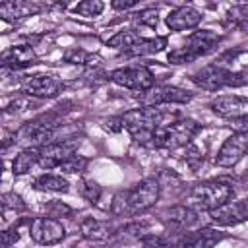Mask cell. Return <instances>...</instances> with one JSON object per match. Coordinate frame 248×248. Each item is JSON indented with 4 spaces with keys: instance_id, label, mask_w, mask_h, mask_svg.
I'll return each instance as SVG.
<instances>
[{
    "instance_id": "cell-21",
    "label": "cell",
    "mask_w": 248,
    "mask_h": 248,
    "mask_svg": "<svg viewBox=\"0 0 248 248\" xmlns=\"http://www.w3.org/2000/svg\"><path fill=\"white\" fill-rule=\"evenodd\" d=\"M169 39L167 37H151V39H141L138 45H134L132 48L124 50L126 56H149V54H157L161 50H165Z\"/></svg>"
},
{
    "instance_id": "cell-28",
    "label": "cell",
    "mask_w": 248,
    "mask_h": 248,
    "mask_svg": "<svg viewBox=\"0 0 248 248\" xmlns=\"http://www.w3.org/2000/svg\"><path fill=\"white\" fill-rule=\"evenodd\" d=\"M79 194L89 203H97L99 198H101V186L97 182H93V180H81L79 182Z\"/></svg>"
},
{
    "instance_id": "cell-25",
    "label": "cell",
    "mask_w": 248,
    "mask_h": 248,
    "mask_svg": "<svg viewBox=\"0 0 248 248\" xmlns=\"http://www.w3.org/2000/svg\"><path fill=\"white\" fill-rule=\"evenodd\" d=\"M227 21L236 27L238 31L246 33L248 35V4H238V6H232L229 12H227Z\"/></svg>"
},
{
    "instance_id": "cell-17",
    "label": "cell",
    "mask_w": 248,
    "mask_h": 248,
    "mask_svg": "<svg viewBox=\"0 0 248 248\" xmlns=\"http://www.w3.org/2000/svg\"><path fill=\"white\" fill-rule=\"evenodd\" d=\"M37 64V56L29 45H16L4 50L2 54V66L6 70H23Z\"/></svg>"
},
{
    "instance_id": "cell-10",
    "label": "cell",
    "mask_w": 248,
    "mask_h": 248,
    "mask_svg": "<svg viewBox=\"0 0 248 248\" xmlns=\"http://www.w3.org/2000/svg\"><path fill=\"white\" fill-rule=\"evenodd\" d=\"M78 147H79V140L78 138L62 140V141L48 143V145L41 147L39 167L41 169H58L66 159H70L72 155H76Z\"/></svg>"
},
{
    "instance_id": "cell-2",
    "label": "cell",
    "mask_w": 248,
    "mask_h": 248,
    "mask_svg": "<svg viewBox=\"0 0 248 248\" xmlns=\"http://www.w3.org/2000/svg\"><path fill=\"white\" fill-rule=\"evenodd\" d=\"M122 122L130 136L141 145H153L155 130L170 124L169 114L159 107H141L126 110L122 114Z\"/></svg>"
},
{
    "instance_id": "cell-42",
    "label": "cell",
    "mask_w": 248,
    "mask_h": 248,
    "mask_svg": "<svg viewBox=\"0 0 248 248\" xmlns=\"http://www.w3.org/2000/svg\"><path fill=\"white\" fill-rule=\"evenodd\" d=\"M246 155H248V153H246Z\"/></svg>"
},
{
    "instance_id": "cell-14",
    "label": "cell",
    "mask_w": 248,
    "mask_h": 248,
    "mask_svg": "<svg viewBox=\"0 0 248 248\" xmlns=\"http://www.w3.org/2000/svg\"><path fill=\"white\" fill-rule=\"evenodd\" d=\"M211 110L221 116V118H231V120H238V118H246L248 116V97H240V95H223L211 101Z\"/></svg>"
},
{
    "instance_id": "cell-36",
    "label": "cell",
    "mask_w": 248,
    "mask_h": 248,
    "mask_svg": "<svg viewBox=\"0 0 248 248\" xmlns=\"http://www.w3.org/2000/svg\"><path fill=\"white\" fill-rule=\"evenodd\" d=\"M46 211H48V217H60V215H70V213H72V209H70L68 205L60 203V202H52V203L46 207Z\"/></svg>"
},
{
    "instance_id": "cell-27",
    "label": "cell",
    "mask_w": 248,
    "mask_h": 248,
    "mask_svg": "<svg viewBox=\"0 0 248 248\" xmlns=\"http://www.w3.org/2000/svg\"><path fill=\"white\" fill-rule=\"evenodd\" d=\"M103 10H105V4H103V2H99V0H83V2H79V4L74 8V12H76V14L85 16V17L99 16Z\"/></svg>"
},
{
    "instance_id": "cell-18",
    "label": "cell",
    "mask_w": 248,
    "mask_h": 248,
    "mask_svg": "<svg viewBox=\"0 0 248 248\" xmlns=\"http://www.w3.org/2000/svg\"><path fill=\"white\" fill-rule=\"evenodd\" d=\"M209 217L213 223H217L221 227H234V225L246 221L242 202H227V203L219 205L217 209L209 211Z\"/></svg>"
},
{
    "instance_id": "cell-9",
    "label": "cell",
    "mask_w": 248,
    "mask_h": 248,
    "mask_svg": "<svg viewBox=\"0 0 248 248\" xmlns=\"http://www.w3.org/2000/svg\"><path fill=\"white\" fill-rule=\"evenodd\" d=\"M29 234L35 242L50 246V244H58V242L64 240L66 229L54 217H35L29 223Z\"/></svg>"
},
{
    "instance_id": "cell-16",
    "label": "cell",
    "mask_w": 248,
    "mask_h": 248,
    "mask_svg": "<svg viewBox=\"0 0 248 248\" xmlns=\"http://www.w3.org/2000/svg\"><path fill=\"white\" fill-rule=\"evenodd\" d=\"M165 23H167V27L170 31L194 29V27H198L202 23V14L192 6H178L172 12H169Z\"/></svg>"
},
{
    "instance_id": "cell-26",
    "label": "cell",
    "mask_w": 248,
    "mask_h": 248,
    "mask_svg": "<svg viewBox=\"0 0 248 248\" xmlns=\"http://www.w3.org/2000/svg\"><path fill=\"white\" fill-rule=\"evenodd\" d=\"M87 165H89V159L76 153V155H72L70 159H66L58 169H60L62 172H68V174H78V172H83V170L87 169Z\"/></svg>"
},
{
    "instance_id": "cell-11",
    "label": "cell",
    "mask_w": 248,
    "mask_h": 248,
    "mask_svg": "<svg viewBox=\"0 0 248 248\" xmlns=\"http://www.w3.org/2000/svg\"><path fill=\"white\" fill-rule=\"evenodd\" d=\"M64 89L62 81L48 74H37L23 81L21 91L31 99H54Z\"/></svg>"
},
{
    "instance_id": "cell-6",
    "label": "cell",
    "mask_w": 248,
    "mask_h": 248,
    "mask_svg": "<svg viewBox=\"0 0 248 248\" xmlns=\"http://www.w3.org/2000/svg\"><path fill=\"white\" fill-rule=\"evenodd\" d=\"M200 132V124L190 118L174 120L163 128L155 130L153 138V147H163V149H178L190 145L192 138Z\"/></svg>"
},
{
    "instance_id": "cell-7",
    "label": "cell",
    "mask_w": 248,
    "mask_h": 248,
    "mask_svg": "<svg viewBox=\"0 0 248 248\" xmlns=\"http://www.w3.org/2000/svg\"><path fill=\"white\" fill-rule=\"evenodd\" d=\"M108 79L120 87L134 89V91H147L155 85V76L145 66H130V68H118L108 74Z\"/></svg>"
},
{
    "instance_id": "cell-29",
    "label": "cell",
    "mask_w": 248,
    "mask_h": 248,
    "mask_svg": "<svg viewBox=\"0 0 248 248\" xmlns=\"http://www.w3.org/2000/svg\"><path fill=\"white\" fill-rule=\"evenodd\" d=\"M35 105H37V103H35L31 97L21 95V97H16L14 101H10V105L6 107V112H8V114H19V112H25V110L33 108Z\"/></svg>"
},
{
    "instance_id": "cell-4",
    "label": "cell",
    "mask_w": 248,
    "mask_h": 248,
    "mask_svg": "<svg viewBox=\"0 0 248 248\" xmlns=\"http://www.w3.org/2000/svg\"><path fill=\"white\" fill-rule=\"evenodd\" d=\"M219 43H221V35L219 33H215L211 29H202V31L192 33L182 46L170 50L167 60L170 64H190L196 58L213 52L219 46Z\"/></svg>"
},
{
    "instance_id": "cell-35",
    "label": "cell",
    "mask_w": 248,
    "mask_h": 248,
    "mask_svg": "<svg viewBox=\"0 0 248 248\" xmlns=\"http://www.w3.org/2000/svg\"><path fill=\"white\" fill-rule=\"evenodd\" d=\"M17 240H19V232H17V227L6 229V231H2V234H0V242H2V246H14Z\"/></svg>"
},
{
    "instance_id": "cell-38",
    "label": "cell",
    "mask_w": 248,
    "mask_h": 248,
    "mask_svg": "<svg viewBox=\"0 0 248 248\" xmlns=\"http://www.w3.org/2000/svg\"><path fill=\"white\" fill-rule=\"evenodd\" d=\"M138 4V0H114L110 6L114 10H128V8H134Z\"/></svg>"
},
{
    "instance_id": "cell-19",
    "label": "cell",
    "mask_w": 248,
    "mask_h": 248,
    "mask_svg": "<svg viewBox=\"0 0 248 248\" xmlns=\"http://www.w3.org/2000/svg\"><path fill=\"white\" fill-rule=\"evenodd\" d=\"M43 4L27 2V0H14V2H2L0 4V17L4 21H16L27 16H35L43 10Z\"/></svg>"
},
{
    "instance_id": "cell-39",
    "label": "cell",
    "mask_w": 248,
    "mask_h": 248,
    "mask_svg": "<svg viewBox=\"0 0 248 248\" xmlns=\"http://www.w3.org/2000/svg\"><path fill=\"white\" fill-rule=\"evenodd\" d=\"M232 122H234V128H236V132L248 134V116H246V118H238V120H232Z\"/></svg>"
},
{
    "instance_id": "cell-40",
    "label": "cell",
    "mask_w": 248,
    "mask_h": 248,
    "mask_svg": "<svg viewBox=\"0 0 248 248\" xmlns=\"http://www.w3.org/2000/svg\"><path fill=\"white\" fill-rule=\"evenodd\" d=\"M242 207H244V213H246V221H248V198L242 200Z\"/></svg>"
},
{
    "instance_id": "cell-31",
    "label": "cell",
    "mask_w": 248,
    "mask_h": 248,
    "mask_svg": "<svg viewBox=\"0 0 248 248\" xmlns=\"http://www.w3.org/2000/svg\"><path fill=\"white\" fill-rule=\"evenodd\" d=\"M134 19L138 23H141V25H147V27H157V21H159L155 8H145V10L138 12V14H134Z\"/></svg>"
},
{
    "instance_id": "cell-20",
    "label": "cell",
    "mask_w": 248,
    "mask_h": 248,
    "mask_svg": "<svg viewBox=\"0 0 248 248\" xmlns=\"http://www.w3.org/2000/svg\"><path fill=\"white\" fill-rule=\"evenodd\" d=\"M81 236L91 240V242H107L112 236V227L108 221H101L95 217H85L79 223Z\"/></svg>"
},
{
    "instance_id": "cell-41",
    "label": "cell",
    "mask_w": 248,
    "mask_h": 248,
    "mask_svg": "<svg viewBox=\"0 0 248 248\" xmlns=\"http://www.w3.org/2000/svg\"><path fill=\"white\" fill-rule=\"evenodd\" d=\"M2 248H12V246H2Z\"/></svg>"
},
{
    "instance_id": "cell-12",
    "label": "cell",
    "mask_w": 248,
    "mask_h": 248,
    "mask_svg": "<svg viewBox=\"0 0 248 248\" xmlns=\"http://www.w3.org/2000/svg\"><path fill=\"white\" fill-rule=\"evenodd\" d=\"M246 153H248V134L234 132L225 140V143L217 151L215 163L219 167H234Z\"/></svg>"
},
{
    "instance_id": "cell-5",
    "label": "cell",
    "mask_w": 248,
    "mask_h": 248,
    "mask_svg": "<svg viewBox=\"0 0 248 248\" xmlns=\"http://www.w3.org/2000/svg\"><path fill=\"white\" fill-rule=\"evenodd\" d=\"M190 79L205 89V91H217L223 87H242L248 85V72H231L219 64H207L196 74L190 76Z\"/></svg>"
},
{
    "instance_id": "cell-24",
    "label": "cell",
    "mask_w": 248,
    "mask_h": 248,
    "mask_svg": "<svg viewBox=\"0 0 248 248\" xmlns=\"http://www.w3.org/2000/svg\"><path fill=\"white\" fill-rule=\"evenodd\" d=\"M140 41H141V37H140V33H138L136 29H126V31H118L114 37H110V39L107 41V46L128 50V48H132L134 45H138Z\"/></svg>"
},
{
    "instance_id": "cell-1",
    "label": "cell",
    "mask_w": 248,
    "mask_h": 248,
    "mask_svg": "<svg viewBox=\"0 0 248 248\" xmlns=\"http://www.w3.org/2000/svg\"><path fill=\"white\" fill-rule=\"evenodd\" d=\"M161 186L157 178H143L128 190H120L110 205V213L116 217H134L147 211L159 200Z\"/></svg>"
},
{
    "instance_id": "cell-13",
    "label": "cell",
    "mask_w": 248,
    "mask_h": 248,
    "mask_svg": "<svg viewBox=\"0 0 248 248\" xmlns=\"http://www.w3.org/2000/svg\"><path fill=\"white\" fill-rule=\"evenodd\" d=\"M200 217H198V211L188 207L186 203L182 205H172L169 207L165 213H163V223L170 229V231H176V232H188L192 231L196 225H198Z\"/></svg>"
},
{
    "instance_id": "cell-22",
    "label": "cell",
    "mask_w": 248,
    "mask_h": 248,
    "mask_svg": "<svg viewBox=\"0 0 248 248\" xmlns=\"http://www.w3.org/2000/svg\"><path fill=\"white\" fill-rule=\"evenodd\" d=\"M39 157H41V149L39 147H25L21 149L14 163H12V169H14V174H25L27 170H31L33 165H39Z\"/></svg>"
},
{
    "instance_id": "cell-34",
    "label": "cell",
    "mask_w": 248,
    "mask_h": 248,
    "mask_svg": "<svg viewBox=\"0 0 248 248\" xmlns=\"http://www.w3.org/2000/svg\"><path fill=\"white\" fill-rule=\"evenodd\" d=\"M186 163H188V167L192 169V170H196V169H200V165L203 163V155H202V151L196 147V145H186Z\"/></svg>"
},
{
    "instance_id": "cell-3",
    "label": "cell",
    "mask_w": 248,
    "mask_h": 248,
    "mask_svg": "<svg viewBox=\"0 0 248 248\" xmlns=\"http://www.w3.org/2000/svg\"><path fill=\"white\" fill-rule=\"evenodd\" d=\"M234 198V188L231 182L217 178V180H207L192 186V190L186 196V205L196 209V211H213L219 205L231 202Z\"/></svg>"
},
{
    "instance_id": "cell-32",
    "label": "cell",
    "mask_w": 248,
    "mask_h": 248,
    "mask_svg": "<svg viewBox=\"0 0 248 248\" xmlns=\"http://www.w3.org/2000/svg\"><path fill=\"white\" fill-rule=\"evenodd\" d=\"M91 54H87L85 50H81V48H72V50H68L66 54H64V60L66 62H70V64H91Z\"/></svg>"
},
{
    "instance_id": "cell-37",
    "label": "cell",
    "mask_w": 248,
    "mask_h": 248,
    "mask_svg": "<svg viewBox=\"0 0 248 248\" xmlns=\"http://www.w3.org/2000/svg\"><path fill=\"white\" fill-rule=\"evenodd\" d=\"M103 128L108 130V132H120L124 130V122H122V116H112V118H107L103 122Z\"/></svg>"
},
{
    "instance_id": "cell-15",
    "label": "cell",
    "mask_w": 248,
    "mask_h": 248,
    "mask_svg": "<svg viewBox=\"0 0 248 248\" xmlns=\"http://www.w3.org/2000/svg\"><path fill=\"white\" fill-rule=\"evenodd\" d=\"M223 240V232L211 227L188 231L176 242V248H213Z\"/></svg>"
},
{
    "instance_id": "cell-30",
    "label": "cell",
    "mask_w": 248,
    "mask_h": 248,
    "mask_svg": "<svg viewBox=\"0 0 248 248\" xmlns=\"http://www.w3.org/2000/svg\"><path fill=\"white\" fill-rule=\"evenodd\" d=\"M140 248H176V244H172L170 240L157 236V234H145L140 240Z\"/></svg>"
},
{
    "instance_id": "cell-8",
    "label": "cell",
    "mask_w": 248,
    "mask_h": 248,
    "mask_svg": "<svg viewBox=\"0 0 248 248\" xmlns=\"http://www.w3.org/2000/svg\"><path fill=\"white\" fill-rule=\"evenodd\" d=\"M190 99H192L190 91H184V89L172 87V85H153L151 89L138 95V101L141 103V107H159L165 103L184 105Z\"/></svg>"
},
{
    "instance_id": "cell-23",
    "label": "cell",
    "mask_w": 248,
    "mask_h": 248,
    "mask_svg": "<svg viewBox=\"0 0 248 248\" xmlns=\"http://www.w3.org/2000/svg\"><path fill=\"white\" fill-rule=\"evenodd\" d=\"M33 188L43 190V192H68L70 184L60 174H41V176L35 178Z\"/></svg>"
},
{
    "instance_id": "cell-33",
    "label": "cell",
    "mask_w": 248,
    "mask_h": 248,
    "mask_svg": "<svg viewBox=\"0 0 248 248\" xmlns=\"http://www.w3.org/2000/svg\"><path fill=\"white\" fill-rule=\"evenodd\" d=\"M2 207H4V211H8V209L21 211V209H25V203H23V200H21L17 194L8 192V194L2 196Z\"/></svg>"
}]
</instances>
